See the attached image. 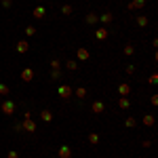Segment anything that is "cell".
<instances>
[{
    "label": "cell",
    "instance_id": "cell-18",
    "mask_svg": "<svg viewBox=\"0 0 158 158\" xmlns=\"http://www.w3.org/2000/svg\"><path fill=\"white\" fill-rule=\"evenodd\" d=\"M0 95H2V97H9V95H11V89L6 85H0Z\"/></svg>",
    "mask_w": 158,
    "mask_h": 158
},
{
    "label": "cell",
    "instance_id": "cell-7",
    "mask_svg": "<svg viewBox=\"0 0 158 158\" xmlns=\"http://www.w3.org/2000/svg\"><path fill=\"white\" fill-rule=\"evenodd\" d=\"M15 49H17V53H27L30 51V44H27V40H19L15 44Z\"/></svg>",
    "mask_w": 158,
    "mask_h": 158
},
{
    "label": "cell",
    "instance_id": "cell-16",
    "mask_svg": "<svg viewBox=\"0 0 158 158\" xmlns=\"http://www.w3.org/2000/svg\"><path fill=\"white\" fill-rule=\"evenodd\" d=\"M137 25H139V27H146L148 25V17L146 15H139V17H137Z\"/></svg>",
    "mask_w": 158,
    "mask_h": 158
},
{
    "label": "cell",
    "instance_id": "cell-24",
    "mask_svg": "<svg viewBox=\"0 0 158 158\" xmlns=\"http://www.w3.org/2000/svg\"><path fill=\"white\" fill-rule=\"evenodd\" d=\"M89 141H91L93 146H97V143H99V135L97 133H91V135H89Z\"/></svg>",
    "mask_w": 158,
    "mask_h": 158
},
{
    "label": "cell",
    "instance_id": "cell-33",
    "mask_svg": "<svg viewBox=\"0 0 158 158\" xmlns=\"http://www.w3.org/2000/svg\"><path fill=\"white\" fill-rule=\"evenodd\" d=\"M135 72V65H127V74H133Z\"/></svg>",
    "mask_w": 158,
    "mask_h": 158
},
{
    "label": "cell",
    "instance_id": "cell-13",
    "mask_svg": "<svg viewBox=\"0 0 158 158\" xmlns=\"http://www.w3.org/2000/svg\"><path fill=\"white\" fill-rule=\"evenodd\" d=\"M40 118H42V122H51L53 120V114H51L49 110H44V112H40Z\"/></svg>",
    "mask_w": 158,
    "mask_h": 158
},
{
    "label": "cell",
    "instance_id": "cell-22",
    "mask_svg": "<svg viewBox=\"0 0 158 158\" xmlns=\"http://www.w3.org/2000/svg\"><path fill=\"white\" fill-rule=\"evenodd\" d=\"M99 19H101V21H103V23H110V21H112V19H114V17H112V13H103V15H101V17H99Z\"/></svg>",
    "mask_w": 158,
    "mask_h": 158
},
{
    "label": "cell",
    "instance_id": "cell-6",
    "mask_svg": "<svg viewBox=\"0 0 158 158\" xmlns=\"http://www.w3.org/2000/svg\"><path fill=\"white\" fill-rule=\"evenodd\" d=\"M108 36H110L108 27H99V30H95V38H97V40H106Z\"/></svg>",
    "mask_w": 158,
    "mask_h": 158
},
{
    "label": "cell",
    "instance_id": "cell-11",
    "mask_svg": "<svg viewBox=\"0 0 158 158\" xmlns=\"http://www.w3.org/2000/svg\"><path fill=\"white\" fill-rule=\"evenodd\" d=\"M118 93H120L122 97H127V95L131 93V86H129L127 82H124V85H120V86H118Z\"/></svg>",
    "mask_w": 158,
    "mask_h": 158
},
{
    "label": "cell",
    "instance_id": "cell-15",
    "mask_svg": "<svg viewBox=\"0 0 158 158\" xmlns=\"http://www.w3.org/2000/svg\"><path fill=\"white\" fill-rule=\"evenodd\" d=\"M65 68L72 70V72H76V70H78V63H76L74 59H70V61H65Z\"/></svg>",
    "mask_w": 158,
    "mask_h": 158
},
{
    "label": "cell",
    "instance_id": "cell-28",
    "mask_svg": "<svg viewBox=\"0 0 158 158\" xmlns=\"http://www.w3.org/2000/svg\"><path fill=\"white\" fill-rule=\"evenodd\" d=\"M133 53H135V49L131 47V44H127V47H124V55H133Z\"/></svg>",
    "mask_w": 158,
    "mask_h": 158
},
{
    "label": "cell",
    "instance_id": "cell-29",
    "mask_svg": "<svg viewBox=\"0 0 158 158\" xmlns=\"http://www.w3.org/2000/svg\"><path fill=\"white\" fill-rule=\"evenodd\" d=\"M6 158H19V154H17V152H15V150H11V152H9V154H6Z\"/></svg>",
    "mask_w": 158,
    "mask_h": 158
},
{
    "label": "cell",
    "instance_id": "cell-4",
    "mask_svg": "<svg viewBox=\"0 0 158 158\" xmlns=\"http://www.w3.org/2000/svg\"><path fill=\"white\" fill-rule=\"evenodd\" d=\"M57 158H72V150H70V146H61L59 152H57Z\"/></svg>",
    "mask_w": 158,
    "mask_h": 158
},
{
    "label": "cell",
    "instance_id": "cell-3",
    "mask_svg": "<svg viewBox=\"0 0 158 158\" xmlns=\"http://www.w3.org/2000/svg\"><path fill=\"white\" fill-rule=\"evenodd\" d=\"M21 127H23V131H27V133H34V131H36V124H34L32 118H23Z\"/></svg>",
    "mask_w": 158,
    "mask_h": 158
},
{
    "label": "cell",
    "instance_id": "cell-5",
    "mask_svg": "<svg viewBox=\"0 0 158 158\" xmlns=\"http://www.w3.org/2000/svg\"><path fill=\"white\" fill-rule=\"evenodd\" d=\"M143 6H146V0H133V2H129V11H139Z\"/></svg>",
    "mask_w": 158,
    "mask_h": 158
},
{
    "label": "cell",
    "instance_id": "cell-30",
    "mask_svg": "<svg viewBox=\"0 0 158 158\" xmlns=\"http://www.w3.org/2000/svg\"><path fill=\"white\" fill-rule=\"evenodd\" d=\"M11 4H13V0H2V6H4V9H9Z\"/></svg>",
    "mask_w": 158,
    "mask_h": 158
},
{
    "label": "cell",
    "instance_id": "cell-12",
    "mask_svg": "<svg viewBox=\"0 0 158 158\" xmlns=\"http://www.w3.org/2000/svg\"><path fill=\"white\" fill-rule=\"evenodd\" d=\"M103 110H106V106H103V101H95V103H93V112H95V114H101Z\"/></svg>",
    "mask_w": 158,
    "mask_h": 158
},
{
    "label": "cell",
    "instance_id": "cell-25",
    "mask_svg": "<svg viewBox=\"0 0 158 158\" xmlns=\"http://www.w3.org/2000/svg\"><path fill=\"white\" fill-rule=\"evenodd\" d=\"M23 32H25V36H34V34H36V27H34V25H27Z\"/></svg>",
    "mask_w": 158,
    "mask_h": 158
},
{
    "label": "cell",
    "instance_id": "cell-9",
    "mask_svg": "<svg viewBox=\"0 0 158 158\" xmlns=\"http://www.w3.org/2000/svg\"><path fill=\"white\" fill-rule=\"evenodd\" d=\"M85 21L89 25H95L99 21V15H95V13H86V17H85Z\"/></svg>",
    "mask_w": 158,
    "mask_h": 158
},
{
    "label": "cell",
    "instance_id": "cell-27",
    "mask_svg": "<svg viewBox=\"0 0 158 158\" xmlns=\"http://www.w3.org/2000/svg\"><path fill=\"white\" fill-rule=\"evenodd\" d=\"M51 68H53V70H59V68H61V61L59 59H51Z\"/></svg>",
    "mask_w": 158,
    "mask_h": 158
},
{
    "label": "cell",
    "instance_id": "cell-21",
    "mask_svg": "<svg viewBox=\"0 0 158 158\" xmlns=\"http://www.w3.org/2000/svg\"><path fill=\"white\" fill-rule=\"evenodd\" d=\"M135 124H137V120H135L133 116H129V118H127V120H124V127H129V129H133Z\"/></svg>",
    "mask_w": 158,
    "mask_h": 158
},
{
    "label": "cell",
    "instance_id": "cell-14",
    "mask_svg": "<svg viewBox=\"0 0 158 158\" xmlns=\"http://www.w3.org/2000/svg\"><path fill=\"white\" fill-rule=\"evenodd\" d=\"M74 93H76V97H78V99H85L86 97V89H85V86H78Z\"/></svg>",
    "mask_w": 158,
    "mask_h": 158
},
{
    "label": "cell",
    "instance_id": "cell-31",
    "mask_svg": "<svg viewBox=\"0 0 158 158\" xmlns=\"http://www.w3.org/2000/svg\"><path fill=\"white\" fill-rule=\"evenodd\" d=\"M150 82H152V85H156V82H158V76H156V74H152V76H150Z\"/></svg>",
    "mask_w": 158,
    "mask_h": 158
},
{
    "label": "cell",
    "instance_id": "cell-2",
    "mask_svg": "<svg viewBox=\"0 0 158 158\" xmlns=\"http://www.w3.org/2000/svg\"><path fill=\"white\" fill-rule=\"evenodd\" d=\"M57 93H59V97H63V99H70V97H72V89H70L68 85H59Z\"/></svg>",
    "mask_w": 158,
    "mask_h": 158
},
{
    "label": "cell",
    "instance_id": "cell-35",
    "mask_svg": "<svg viewBox=\"0 0 158 158\" xmlns=\"http://www.w3.org/2000/svg\"><path fill=\"white\" fill-rule=\"evenodd\" d=\"M55 158H57V156H55Z\"/></svg>",
    "mask_w": 158,
    "mask_h": 158
},
{
    "label": "cell",
    "instance_id": "cell-17",
    "mask_svg": "<svg viewBox=\"0 0 158 158\" xmlns=\"http://www.w3.org/2000/svg\"><path fill=\"white\" fill-rule=\"evenodd\" d=\"M118 106H120L122 110H127V108H129V106H131V101H129V99H127V97H120V99H118Z\"/></svg>",
    "mask_w": 158,
    "mask_h": 158
},
{
    "label": "cell",
    "instance_id": "cell-20",
    "mask_svg": "<svg viewBox=\"0 0 158 158\" xmlns=\"http://www.w3.org/2000/svg\"><path fill=\"white\" fill-rule=\"evenodd\" d=\"M143 124H146V127H152V124H154V116H152V114H146V116H143Z\"/></svg>",
    "mask_w": 158,
    "mask_h": 158
},
{
    "label": "cell",
    "instance_id": "cell-1",
    "mask_svg": "<svg viewBox=\"0 0 158 158\" xmlns=\"http://www.w3.org/2000/svg\"><path fill=\"white\" fill-rule=\"evenodd\" d=\"M0 110H2V114H6V116H11L13 112H15V103H13L11 99H6L2 106H0Z\"/></svg>",
    "mask_w": 158,
    "mask_h": 158
},
{
    "label": "cell",
    "instance_id": "cell-23",
    "mask_svg": "<svg viewBox=\"0 0 158 158\" xmlns=\"http://www.w3.org/2000/svg\"><path fill=\"white\" fill-rule=\"evenodd\" d=\"M72 4H63V6H61V13H63V15H72Z\"/></svg>",
    "mask_w": 158,
    "mask_h": 158
},
{
    "label": "cell",
    "instance_id": "cell-26",
    "mask_svg": "<svg viewBox=\"0 0 158 158\" xmlns=\"http://www.w3.org/2000/svg\"><path fill=\"white\" fill-rule=\"evenodd\" d=\"M51 78H53V80H59L61 78V70H51Z\"/></svg>",
    "mask_w": 158,
    "mask_h": 158
},
{
    "label": "cell",
    "instance_id": "cell-10",
    "mask_svg": "<svg viewBox=\"0 0 158 158\" xmlns=\"http://www.w3.org/2000/svg\"><path fill=\"white\" fill-rule=\"evenodd\" d=\"M32 15H34L36 19H44V15H47V11H44V6H36Z\"/></svg>",
    "mask_w": 158,
    "mask_h": 158
},
{
    "label": "cell",
    "instance_id": "cell-8",
    "mask_svg": "<svg viewBox=\"0 0 158 158\" xmlns=\"http://www.w3.org/2000/svg\"><path fill=\"white\" fill-rule=\"evenodd\" d=\"M21 78H23L25 82H30V80L34 78V70H32V68H25V70H21Z\"/></svg>",
    "mask_w": 158,
    "mask_h": 158
},
{
    "label": "cell",
    "instance_id": "cell-34",
    "mask_svg": "<svg viewBox=\"0 0 158 158\" xmlns=\"http://www.w3.org/2000/svg\"><path fill=\"white\" fill-rule=\"evenodd\" d=\"M40 2H42V0H40Z\"/></svg>",
    "mask_w": 158,
    "mask_h": 158
},
{
    "label": "cell",
    "instance_id": "cell-32",
    "mask_svg": "<svg viewBox=\"0 0 158 158\" xmlns=\"http://www.w3.org/2000/svg\"><path fill=\"white\" fill-rule=\"evenodd\" d=\"M15 131H17V133H21V131H23V127H21V122H17V124H15Z\"/></svg>",
    "mask_w": 158,
    "mask_h": 158
},
{
    "label": "cell",
    "instance_id": "cell-19",
    "mask_svg": "<svg viewBox=\"0 0 158 158\" xmlns=\"http://www.w3.org/2000/svg\"><path fill=\"white\" fill-rule=\"evenodd\" d=\"M78 59H80V61L89 59V51H86V49H78Z\"/></svg>",
    "mask_w": 158,
    "mask_h": 158
}]
</instances>
